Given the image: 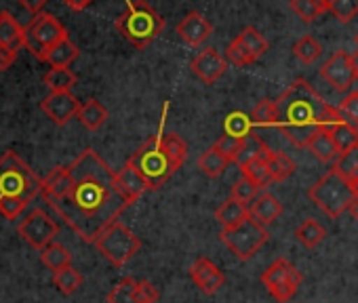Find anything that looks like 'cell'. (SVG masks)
<instances>
[{"label": "cell", "mask_w": 358, "mask_h": 303, "mask_svg": "<svg viewBox=\"0 0 358 303\" xmlns=\"http://www.w3.org/2000/svg\"><path fill=\"white\" fill-rule=\"evenodd\" d=\"M68 173V190L47 202L83 240L95 242L133 202L120 190L116 173L91 147L72 161Z\"/></svg>", "instance_id": "obj_1"}, {"label": "cell", "mask_w": 358, "mask_h": 303, "mask_svg": "<svg viewBox=\"0 0 358 303\" xmlns=\"http://www.w3.org/2000/svg\"><path fill=\"white\" fill-rule=\"evenodd\" d=\"M276 101V126L282 137L297 147H306L308 141L324 128L341 122L337 108L327 103L310 82L297 78L291 82Z\"/></svg>", "instance_id": "obj_2"}, {"label": "cell", "mask_w": 358, "mask_h": 303, "mask_svg": "<svg viewBox=\"0 0 358 303\" xmlns=\"http://www.w3.org/2000/svg\"><path fill=\"white\" fill-rule=\"evenodd\" d=\"M186 156L188 145L184 143V139L177 133H164L160 124V131L141 147H137L129 163L145 177L150 190H158L171 179V175L177 173Z\"/></svg>", "instance_id": "obj_3"}, {"label": "cell", "mask_w": 358, "mask_h": 303, "mask_svg": "<svg viewBox=\"0 0 358 303\" xmlns=\"http://www.w3.org/2000/svg\"><path fill=\"white\" fill-rule=\"evenodd\" d=\"M116 30L133 47L145 49L164 30V20L145 0H127L124 11L116 20Z\"/></svg>", "instance_id": "obj_4"}, {"label": "cell", "mask_w": 358, "mask_h": 303, "mask_svg": "<svg viewBox=\"0 0 358 303\" xmlns=\"http://www.w3.org/2000/svg\"><path fill=\"white\" fill-rule=\"evenodd\" d=\"M43 196V179L17 156V152L7 149L0 156V200L17 198L30 202Z\"/></svg>", "instance_id": "obj_5"}, {"label": "cell", "mask_w": 358, "mask_h": 303, "mask_svg": "<svg viewBox=\"0 0 358 303\" xmlns=\"http://www.w3.org/2000/svg\"><path fill=\"white\" fill-rule=\"evenodd\" d=\"M308 198L329 217L337 219L341 213L350 211L352 202L356 200V192L350 182H345L337 171H329L322 175L310 190Z\"/></svg>", "instance_id": "obj_6"}, {"label": "cell", "mask_w": 358, "mask_h": 303, "mask_svg": "<svg viewBox=\"0 0 358 303\" xmlns=\"http://www.w3.org/2000/svg\"><path fill=\"white\" fill-rule=\"evenodd\" d=\"M220 240L232 251V255L241 261H247L259 253V249L268 242V230L253 217H247L234 228H224L220 232Z\"/></svg>", "instance_id": "obj_7"}, {"label": "cell", "mask_w": 358, "mask_h": 303, "mask_svg": "<svg viewBox=\"0 0 358 303\" xmlns=\"http://www.w3.org/2000/svg\"><path fill=\"white\" fill-rule=\"evenodd\" d=\"M93 244L116 267L131 261L137 255V251L141 249V240L120 221L106 228Z\"/></svg>", "instance_id": "obj_8"}, {"label": "cell", "mask_w": 358, "mask_h": 303, "mask_svg": "<svg viewBox=\"0 0 358 303\" xmlns=\"http://www.w3.org/2000/svg\"><path fill=\"white\" fill-rule=\"evenodd\" d=\"M68 38L66 28L49 13H36L30 26L26 28V43L24 49H28L34 57L45 61L47 51L59 45Z\"/></svg>", "instance_id": "obj_9"}, {"label": "cell", "mask_w": 358, "mask_h": 303, "mask_svg": "<svg viewBox=\"0 0 358 303\" xmlns=\"http://www.w3.org/2000/svg\"><path fill=\"white\" fill-rule=\"evenodd\" d=\"M262 282H264L266 290L278 303H287V301H291L297 295V290L301 286V274L297 272V267L289 259L278 257L262 274Z\"/></svg>", "instance_id": "obj_10"}, {"label": "cell", "mask_w": 358, "mask_h": 303, "mask_svg": "<svg viewBox=\"0 0 358 303\" xmlns=\"http://www.w3.org/2000/svg\"><path fill=\"white\" fill-rule=\"evenodd\" d=\"M20 236L34 249L43 251L45 246H49L53 242V238L59 232V226L55 223V219H51L49 213H45L43 209H34L32 213H28V217L20 223Z\"/></svg>", "instance_id": "obj_11"}, {"label": "cell", "mask_w": 358, "mask_h": 303, "mask_svg": "<svg viewBox=\"0 0 358 303\" xmlns=\"http://www.w3.org/2000/svg\"><path fill=\"white\" fill-rule=\"evenodd\" d=\"M320 76L331 84V89H335L337 93H348L356 80V72H354V61L352 55L345 51H337L333 53L320 68Z\"/></svg>", "instance_id": "obj_12"}, {"label": "cell", "mask_w": 358, "mask_h": 303, "mask_svg": "<svg viewBox=\"0 0 358 303\" xmlns=\"http://www.w3.org/2000/svg\"><path fill=\"white\" fill-rule=\"evenodd\" d=\"M80 105L83 103L72 95V91H51L41 101V110L59 126H64L72 118H76L80 112Z\"/></svg>", "instance_id": "obj_13"}, {"label": "cell", "mask_w": 358, "mask_h": 303, "mask_svg": "<svg viewBox=\"0 0 358 303\" xmlns=\"http://www.w3.org/2000/svg\"><path fill=\"white\" fill-rule=\"evenodd\" d=\"M228 70V59L222 57L215 49H205L192 59V72L196 78H201L205 84L217 82Z\"/></svg>", "instance_id": "obj_14"}, {"label": "cell", "mask_w": 358, "mask_h": 303, "mask_svg": "<svg viewBox=\"0 0 358 303\" xmlns=\"http://www.w3.org/2000/svg\"><path fill=\"white\" fill-rule=\"evenodd\" d=\"M177 34L188 47H201L213 34V26L203 13L190 11L188 15H184L182 22L177 24Z\"/></svg>", "instance_id": "obj_15"}, {"label": "cell", "mask_w": 358, "mask_h": 303, "mask_svg": "<svg viewBox=\"0 0 358 303\" xmlns=\"http://www.w3.org/2000/svg\"><path fill=\"white\" fill-rule=\"evenodd\" d=\"M190 278L194 280V284L205 293V295H213L217 293L224 282H226V276L224 272L209 259V257H199L192 267H190Z\"/></svg>", "instance_id": "obj_16"}, {"label": "cell", "mask_w": 358, "mask_h": 303, "mask_svg": "<svg viewBox=\"0 0 358 303\" xmlns=\"http://www.w3.org/2000/svg\"><path fill=\"white\" fill-rule=\"evenodd\" d=\"M116 182H118L120 190L124 192V196H127L131 202L139 200V198L150 190L145 177H143L131 163H127V165L116 173Z\"/></svg>", "instance_id": "obj_17"}, {"label": "cell", "mask_w": 358, "mask_h": 303, "mask_svg": "<svg viewBox=\"0 0 358 303\" xmlns=\"http://www.w3.org/2000/svg\"><path fill=\"white\" fill-rule=\"evenodd\" d=\"M249 215L262 226H270L282 215V205L276 196H272L270 192H264L249 205Z\"/></svg>", "instance_id": "obj_18"}, {"label": "cell", "mask_w": 358, "mask_h": 303, "mask_svg": "<svg viewBox=\"0 0 358 303\" xmlns=\"http://www.w3.org/2000/svg\"><path fill=\"white\" fill-rule=\"evenodd\" d=\"M24 43H26V28H22L9 11H0V47L24 49Z\"/></svg>", "instance_id": "obj_19"}, {"label": "cell", "mask_w": 358, "mask_h": 303, "mask_svg": "<svg viewBox=\"0 0 358 303\" xmlns=\"http://www.w3.org/2000/svg\"><path fill=\"white\" fill-rule=\"evenodd\" d=\"M306 149H310L312 154H314V158H318L320 163H333V161L339 158V149H337V145H335V141H333L329 128L318 131V133L308 141Z\"/></svg>", "instance_id": "obj_20"}, {"label": "cell", "mask_w": 358, "mask_h": 303, "mask_svg": "<svg viewBox=\"0 0 358 303\" xmlns=\"http://www.w3.org/2000/svg\"><path fill=\"white\" fill-rule=\"evenodd\" d=\"M247 217H251V215H249V205L238 202V200H234V198H228V200L222 202V207L215 211V219L220 221L222 230H224V228H234V226H238L241 221H245Z\"/></svg>", "instance_id": "obj_21"}, {"label": "cell", "mask_w": 358, "mask_h": 303, "mask_svg": "<svg viewBox=\"0 0 358 303\" xmlns=\"http://www.w3.org/2000/svg\"><path fill=\"white\" fill-rule=\"evenodd\" d=\"M228 165H230V161L222 154V152L215 145L209 147L207 152H203V154L199 156V169H201V173L207 175V177H211V179L222 177L226 173Z\"/></svg>", "instance_id": "obj_22"}, {"label": "cell", "mask_w": 358, "mask_h": 303, "mask_svg": "<svg viewBox=\"0 0 358 303\" xmlns=\"http://www.w3.org/2000/svg\"><path fill=\"white\" fill-rule=\"evenodd\" d=\"M78 120L85 128L89 131H97L106 124L108 120V110L101 101L97 99H89L80 105V112H78Z\"/></svg>", "instance_id": "obj_23"}, {"label": "cell", "mask_w": 358, "mask_h": 303, "mask_svg": "<svg viewBox=\"0 0 358 303\" xmlns=\"http://www.w3.org/2000/svg\"><path fill=\"white\" fill-rule=\"evenodd\" d=\"M268 167H270V175H272V182L274 184H280L285 179H289L295 171H297V165L291 156H287L285 152H270L268 154Z\"/></svg>", "instance_id": "obj_24"}, {"label": "cell", "mask_w": 358, "mask_h": 303, "mask_svg": "<svg viewBox=\"0 0 358 303\" xmlns=\"http://www.w3.org/2000/svg\"><path fill=\"white\" fill-rule=\"evenodd\" d=\"M41 261L45 267H49L51 272H57V269H64L72 263V253L59 244V242H51L49 246H45L41 251Z\"/></svg>", "instance_id": "obj_25"}, {"label": "cell", "mask_w": 358, "mask_h": 303, "mask_svg": "<svg viewBox=\"0 0 358 303\" xmlns=\"http://www.w3.org/2000/svg\"><path fill=\"white\" fill-rule=\"evenodd\" d=\"M76 57H78V47L70 38H66V40H62L59 45H55L53 49L47 51L45 61L51 68H68Z\"/></svg>", "instance_id": "obj_26"}, {"label": "cell", "mask_w": 358, "mask_h": 303, "mask_svg": "<svg viewBox=\"0 0 358 303\" xmlns=\"http://www.w3.org/2000/svg\"><path fill=\"white\" fill-rule=\"evenodd\" d=\"M324 236H327V230H324L316 219H306V221H301V223L297 226V230H295V238H297L299 244L306 246V249L318 246V244L324 240Z\"/></svg>", "instance_id": "obj_27"}, {"label": "cell", "mask_w": 358, "mask_h": 303, "mask_svg": "<svg viewBox=\"0 0 358 303\" xmlns=\"http://www.w3.org/2000/svg\"><path fill=\"white\" fill-rule=\"evenodd\" d=\"M329 133H331V137H333V141H335V145L339 149V154H343V152L358 145V128H354L352 124H348L343 120L333 124L329 128Z\"/></svg>", "instance_id": "obj_28"}, {"label": "cell", "mask_w": 358, "mask_h": 303, "mask_svg": "<svg viewBox=\"0 0 358 303\" xmlns=\"http://www.w3.org/2000/svg\"><path fill=\"white\" fill-rule=\"evenodd\" d=\"M236 38H238V40H241V45L247 49V53L251 55V59H253V61H257L259 57H264V55H266V51H268V40H266V38H264V34H262V32H257L255 28H245Z\"/></svg>", "instance_id": "obj_29"}, {"label": "cell", "mask_w": 358, "mask_h": 303, "mask_svg": "<svg viewBox=\"0 0 358 303\" xmlns=\"http://www.w3.org/2000/svg\"><path fill=\"white\" fill-rule=\"evenodd\" d=\"M53 284L57 286V290L62 295H74L80 286H83V276L78 269H74L72 265L53 272Z\"/></svg>", "instance_id": "obj_30"}, {"label": "cell", "mask_w": 358, "mask_h": 303, "mask_svg": "<svg viewBox=\"0 0 358 303\" xmlns=\"http://www.w3.org/2000/svg\"><path fill=\"white\" fill-rule=\"evenodd\" d=\"M333 171H337L350 184L358 182V145L339 154V158L333 165Z\"/></svg>", "instance_id": "obj_31"}, {"label": "cell", "mask_w": 358, "mask_h": 303, "mask_svg": "<svg viewBox=\"0 0 358 303\" xmlns=\"http://www.w3.org/2000/svg\"><path fill=\"white\" fill-rule=\"evenodd\" d=\"M293 55L303 64V66H312L320 55H322V47L318 45V40L310 34L301 36L295 45H293Z\"/></svg>", "instance_id": "obj_32"}, {"label": "cell", "mask_w": 358, "mask_h": 303, "mask_svg": "<svg viewBox=\"0 0 358 303\" xmlns=\"http://www.w3.org/2000/svg\"><path fill=\"white\" fill-rule=\"evenodd\" d=\"M243 175L245 177H249L259 190H266V188H270L274 182H272V175H270V167H268V161L266 158H257V161H253V163H249V165H245L243 169Z\"/></svg>", "instance_id": "obj_33"}, {"label": "cell", "mask_w": 358, "mask_h": 303, "mask_svg": "<svg viewBox=\"0 0 358 303\" xmlns=\"http://www.w3.org/2000/svg\"><path fill=\"white\" fill-rule=\"evenodd\" d=\"M251 128H253L251 116H247L243 112H232L224 120V133L238 137V139H247L251 135Z\"/></svg>", "instance_id": "obj_34"}, {"label": "cell", "mask_w": 358, "mask_h": 303, "mask_svg": "<svg viewBox=\"0 0 358 303\" xmlns=\"http://www.w3.org/2000/svg\"><path fill=\"white\" fill-rule=\"evenodd\" d=\"M45 84L51 91H72L76 84V74L70 68H51L45 74Z\"/></svg>", "instance_id": "obj_35"}, {"label": "cell", "mask_w": 358, "mask_h": 303, "mask_svg": "<svg viewBox=\"0 0 358 303\" xmlns=\"http://www.w3.org/2000/svg\"><path fill=\"white\" fill-rule=\"evenodd\" d=\"M108 303H139L137 301V280L135 278H122L108 293Z\"/></svg>", "instance_id": "obj_36"}, {"label": "cell", "mask_w": 358, "mask_h": 303, "mask_svg": "<svg viewBox=\"0 0 358 303\" xmlns=\"http://www.w3.org/2000/svg\"><path fill=\"white\" fill-rule=\"evenodd\" d=\"M291 9L303 24H314L327 11L318 0H291Z\"/></svg>", "instance_id": "obj_37"}, {"label": "cell", "mask_w": 358, "mask_h": 303, "mask_svg": "<svg viewBox=\"0 0 358 303\" xmlns=\"http://www.w3.org/2000/svg\"><path fill=\"white\" fill-rule=\"evenodd\" d=\"M259 188L249 179V177H238L234 184H232V190H230V198L238 200V202H245V205H251L257 196H259Z\"/></svg>", "instance_id": "obj_38"}, {"label": "cell", "mask_w": 358, "mask_h": 303, "mask_svg": "<svg viewBox=\"0 0 358 303\" xmlns=\"http://www.w3.org/2000/svg\"><path fill=\"white\" fill-rule=\"evenodd\" d=\"M249 116H251V122L253 124H259V126H272V124H276V101L262 99Z\"/></svg>", "instance_id": "obj_39"}, {"label": "cell", "mask_w": 358, "mask_h": 303, "mask_svg": "<svg viewBox=\"0 0 358 303\" xmlns=\"http://www.w3.org/2000/svg\"><path fill=\"white\" fill-rule=\"evenodd\" d=\"M329 11L339 24H350L358 15V0H331Z\"/></svg>", "instance_id": "obj_40"}, {"label": "cell", "mask_w": 358, "mask_h": 303, "mask_svg": "<svg viewBox=\"0 0 358 303\" xmlns=\"http://www.w3.org/2000/svg\"><path fill=\"white\" fill-rule=\"evenodd\" d=\"M245 141L247 139H238V137H232V135H220L217 137V141H215V147L222 152V154L232 163H236V158H238V154L243 152V147H245Z\"/></svg>", "instance_id": "obj_41"}, {"label": "cell", "mask_w": 358, "mask_h": 303, "mask_svg": "<svg viewBox=\"0 0 358 303\" xmlns=\"http://www.w3.org/2000/svg\"><path fill=\"white\" fill-rule=\"evenodd\" d=\"M341 120L352 124L354 128H358V91H350L337 105Z\"/></svg>", "instance_id": "obj_42"}, {"label": "cell", "mask_w": 358, "mask_h": 303, "mask_svg": "<svg viewBox=\"0 0 358 303\" xmlns=\"http://www.w3.org/2000/svg\"><path fill=\"white\" fill-rule=\"evenodd\" d=\"M226 59H228L232 66H236V68H245V66L253 64L251 55L247 53V49L241 45L238 38H234V40L228 45V49H226Z\"/></svg>", "instance_id": "obj_43"}, {"label": "cell", "mask_w": 358, "mask_h": 303, "mask_svg": "<svg viewBox=\"0 0 358 303\" xmlns=\"http://www.w3.org/2000/svg\"><path fill=\"white\" fill-rule=\"evenodd\" d=\"M26 205L28 202L17 200V198H5V200H0V215L5 219H17L22 215V211L26 209Z\"/></svg>", "instance_id": "obj_44"}, {"label": "cell", "mask_w": 358, "mask_h": 303, "mask_svg": "<svg viewBox=\"0 0 358 303\" xmlns=\"http://www.w3.org/2000/svg\"><path fill=\"white\" fill-rule=\"evenodd\" d=\"M160 297V290L148 282V280H137V301L139 303H156Z\"/></svg>", "instance_id": "obj_45"}, {"label": "cell", "mask_w": 358, "mask_h": 303, "mask_svg": "<svg viewBox=\"0 0 358 303\" xmlns=\"http://www.w3.org/2000/svg\"><path fill=\"white\" fill-rule=\"evenodd\" d=\"M20 51L22 49H17V47H0V72L9 70L15 64Z\"/></svg>", "instance_id": "obj_46"}, {"label": "cell", "mask_w": 358, "mask_h": 303, "mask_svg": "<svg viewBox=\"0 0 358 303\" xmlns=\"http://www.w3.org/2000/svg\"><path fill=\"white\" fill-rule=\"evenodd\" d=\"M17 3L30 13H41V9L49 3V0H17Z\"/></svg>", "instance_id": "obj_47"}, {"label": "cell", "mask_w": 358, "mask_h": 303, "mask_svg": "<svg viewBox=\"0 0 358 303\" xmlns=\"http://www.w3.org/2000/svg\"><path fill=\"white\" fill-rule=\"evenodd\" d=\"M64 3L72 9V11H85L93 0H64Z\"/></svg>", "instance_id": "obj_48"}, {"label": "cell", "mask_w": 358, "mask_h": 303, "mask_svg": "<svg viewBox=\"0 0 358 303\" xmlns=\"http://www.w3.org/2000/svg\"><path fill=\"white\" fill-rule=\"evenodd\" d=\"M350 215L358 221V196H356V200L352 202V207H350Z\"/></svg>", "instance_id": "obj_49"}, {"label": "cell", "mask_w": 358, "mask_h": 303, "mask_svg": "<svg viewBox=\"0 0 358 303\" xmlns=\"http://www.w3.org/2000/svg\"><path fill=\"white\" fill-rule=\"evenodd\" d=\"M352 61H354V72H356V80H358V49H356V53L352 55Z\"/></svg>", "instance_id": "obj_50"}, {"label": "cell", "mask_w": 358, "mask_h": 303, "mask_svg": "<svg viewBox=\"0 0 358 303\" xmlns=\"http://www.w3.org/2000/svg\"><path fill=\"white\" fill-rule=\"evenodd\" d=\"M318 3L324 7V9H329V5H331V0H318Z\"/></svg>", "instance_id": "obj_51"}, {"label": "cell", "mask_w": 358, "mask_h": 303, "mask_svg": "<svg viewBox=\"0 0 358 303\" xmlns=\"http://www.w3.org/2000/svg\"><path fill=\"white\" fill-rule=\"evenodd\" d=\"M352 188H354V192H356V196H358V182H354V184H352Z\"/></svg>", "instance_id": "obj_52"}, {"label": "cell", "mask_w": 358, "mask_h": 303, "mask_svg": "<svg viewBox=\"0 0 358 303\" xmlns=\"http://www.w3.org/2000/svg\"><path fill=\"white\" fill-rule=\"evenodd\" d=\"M356 43H358V36H356Z\"/></svg>", "instance_id": "obj_53"}]
</instances>
